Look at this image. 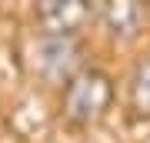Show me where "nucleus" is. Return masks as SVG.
Here are the masks:
<instances>
[{
	"mask_svg": "<svg viewBox=\"0 0 150 143\" xmlns=\"http://www.w3.org/2000/svg\"><path fill=\"white\" fill-rule=\"evenodd\" d=\"M97 13L113 40H134L144 27V0H100Z\"/></svg>",
	"mask_w": 150,
	"mask_h": 143,
	"instance_id": "20e7f679",
	"label": "nucleus"
},
{
	"mask_svg": "<svg viewBox=\"0 0 150 143\" xmlns=\"http://www.w3.org/2000/svg\"><path fill=\"white\" fill-rule=\"evenodd\" d=\"M130 110L137 117H150V60H144L130 77Z\"/></svg>",
	"mask_w": 150,
	"mask_h": 143,
	"instance_id": "39448f33",
	"label": "nucleus"
},
{
	"mask_svg": "<svg viewBox=\"0 0 150 143\" xmlns=\"http://www.w3.org/2000/svg\"><path fill=\"white\" fill-rule=\"evenodd\" d=\"M97 13V0H33V17L43 33H80Z\"/></svg>",
	"mask_w": 150,
	"mask_h": 143,
	"instance_id": "7ed1b4c3",
	"label": "nucleus"
},
{
	"mask_svg": "<svg viewBox=\"0 0 150 143\" xmlns=\"http://www.w3.org/2000/svg\"><path fill=\"white\" fill-rule=\"evenodd\" d=\"M80 63H83V47L77 40V33H40V40L30 50L33 73L50 80V83L70 80L80 70Z\"/></svg>",
	"mask_w": 150,
	"mask_h": 143,
	"instance_id": "f03ea898",
	"label": "nucleus"
},
{
	"mask_svg": "<svg viewBox=\"0 0 150 143\" xmlns=\"http://www.w3.org/2000/svg\"><path fill=\"white\" fill-rule=\"evenodd\" d=\"M113 100V83L103 70H77L67 80L64 100H60V113L70 127H90V123L103 120Z\"/></svg>",
	"mask_w": 150,
	"mask_h": 143,
	"instance_id": "f257e3e1",
	"label": "nucleus"
}]
</instances>
